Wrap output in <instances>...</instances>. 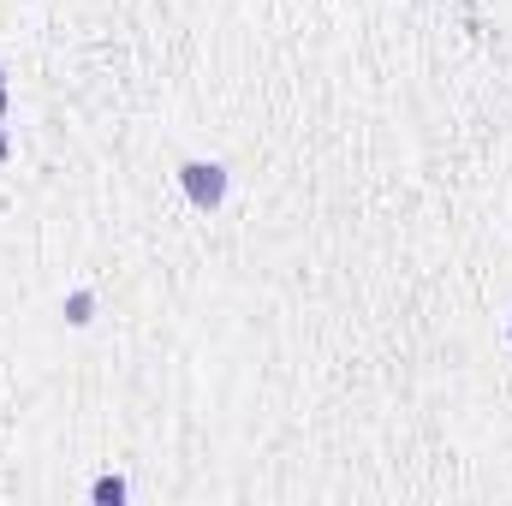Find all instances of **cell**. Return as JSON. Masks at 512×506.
<instances>
[{"label": "cell", "instance_id": "6da1fadb", "mask_svg": "<svg viewBox=\"0 0 512 506\" xmlns=\"http://www.w3.org/2000/svg\"><path fill=\"white\" fill-rule=\"evenodd\" d=\"M179 191L191 197V209L215 215V209L227 203V191H233V173H227L221 161H185V167H179Z\"/></svg>", "mask_w": 512, "mask_h": 506}, {"label": "cell", "instance_id": "7a4b0ae2", "mask_svg": "<svg viewBox=\"0 0 512 506\" xmlns=\"http://www.w3.org/2000/svg\"><path fill=\"white\" fill-rule=\"evenodd\" d=\"M60 316H66V328H90L96 322V292L90 286H72L66 304H60Z\"/></svg>", "mask_w": 512, "mask_h": 506}, {"label": "cell", "instance_id": "3957f363", "mask_svg": "<svg viewBox=\"0 0 512 506\" xmlns=\"http://www.w3.org/2000/svg\"><path fill=\"white\" fill-rule=\"evenodd\" d=\"M90 501L96 506H120L126 501V477H96V483H90Z\"/></svg>", "mask_w": 512, "mask_h": 506}, {"label": "cell", "instance_id": "277c9868", "mask_svg": "<svg viewBox=\"0 0 512 506\" xmlns=\"http://www.w3.org/2000/svg\"><path fill=\"white\" fill-rule=\"evenodd\" d=\"M12 161V137H6V126H0V167Z\"/></svg>", "mask_w": 512, "mask_h": 506}, {"label": "cell", "instance_id": "5b68a950", "mask_svg": "<svg viewBox=\"0 0 512 506\" xmlns=\"http://www.w3.org/2000/svg\"><path fill=\"white\" fill-rule=\"evenodd\" d=\"M6 102H12V90H6V72H0V114H6Z\"/></svg>", "mask_w": 512, "mask_h": 506}, {"label": "cell", "instance_id": "8992f818", "mask_svg": "<svg viewBox=\"0 0 512 506\" xmlns=\"http://www.w3.org/2000/svg\"><path fill=\"white\" fill-rule=\"evenodd\" d=\"M507 346H512V322H507Z\"/></svg>", "mask_w": 512, "mask_h": 506}]
</instances>
